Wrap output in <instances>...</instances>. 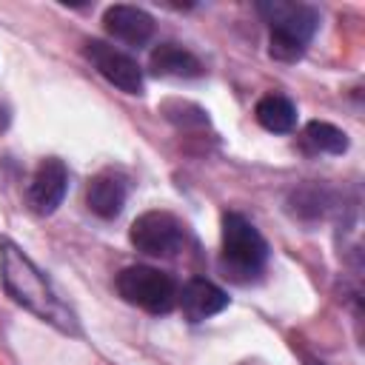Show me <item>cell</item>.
<instances>
[{"label":"cell","instance_id":"obj_1","mask_svg":"<svg viewBox=\"0 0 365 365\" xmlns=\"http://www.w3.org/2000/svg\"><path fill=\"white\" fill-rule=\"evenodd\" d=\"M0 282H3L6 294L17 305L31 311L37 319L48 322L51 328H57V331H63L68 336L80 334L74 311L57 297V291L51 288L46 274L14 242H3L0 245Z\"/></svg>","mask_w":365,"mask_h":365},{"label":"cell","instance_id":"obj_2","mask_svg":"<svg viewBox=\"0 0 365 365\" xmlns=\"http://www.w3.org/2000/svg\"><path fill=\"white\" fill-rule=\"evenodd\" d=\"M257 11L268 23V51L274 60L294 63L305 54L317 26H319V11L308 3H294V0H268L259 3Z\"/></svg>","mask_w":365,"mask_h":365},{"label":"cell","instance_id":"obj_3","mask_svg":"<svg viewBox=\"0 0 365 365\" xmlns=\"http://www.w3.org/2000/svg\"><path fill=\"white\" fill-rule=\"evenodd\" d=\"M268 242L242 214H222V271L231 279H251L265 268Z\"/></svg>","mask_w":365,"mask_h":365},{"label":"cell","instance_id":"obj_4","mask_svg":"<svg viewBox=\"0 0 365 365\" xmlns=\"http://www.w3.org/2000/svg\"><path fill=\"white\" fill-rule=\"evenodd\" d=\"M114 288L128 305H137L148 314H168L177 305V294H180L177 282L165 271L151 265L123 268L114 279Z\"/></svg>","mask_w":365,"mask_h":365},{"label":"cell","instance_id":"obj_5","mask_svg":"<svg viewBox=\"0 0 365 365\" xmlns=\"http://www.w3.org/2000/svg\"><path fill=\"white\" fill-rule=\"evenodd\" d=\"M128 240L148 257H174L185 245V225L168 211H145L131 222Z\"/></svg>","mask_w":365,"mask_h":365},{"label":"cell","instance_id":"obj_6","mask_svg":"<svg viewBox=\"0 0 365 365\" xmlns=\"http://www.w3.org/2000/svg\"><path fill=\"white\" fill-rule=\"evenodd\" d=\"M86 57L120 91H125V94H143V71H140L137 60L128 57L125 51H120L117 46H108L103 40H88L86 43Z\"/></svg>","mask_w":365,"mask_h":365},{"label":"cell","instance_id":"obj_7","mask_svg":"<svg viewBox=\"0 0 365 365\" xmlns=\"http://www.w3.org/2000/svg\"><path fill=\"white\" fill-rule=\"evenodd\" d=\"M66 191H68V168L63 165V160L48 157L31 174V182L26 188V200H29V208L34 214L46 217V214L57 211V205L63 202Z\"/></svg>","mask_w":365,"mask_h":365},{"label":"cell","instance_id":"obj_8","mask_svg":"<svg viewBox=\"0 0 365 365\" xmlns=\"http://www.w3.org/2000/svg\"><path fill=\"white\" fill-rule=\"evenodd\" d=\"M103 26L114 40L128 43V46H145L154 37V17L148 11H143L137 6H125V3L108 6L103 14Z\"/></svg>","mask_w":365,"mask_h":365},{"label":"cell","instance_id":"obj_9","mask_svg":"<svg viewBox=\"0 0 365 365\" xmlns=\"http://www.w3.org/2000/svg\"><path fill=\"white\" fill-rule=\"evenodd\" d=\"M128 197V180L117 171H100L86 188V205L103 220H114Z\"/></svg>","mask_w":365,"mask_h":365},{"label":"cell","instance_id":"obj_10","mask_svg":"<svg viewBox=\"0 0 365 365\" xmlns=\"http://www.w3.org/2000/svg\"><path fill=\"white\" fill-rule=\"evenodd\" d=\"M177 302H180V308H182L188 322H202V319L220 314L228 305V297L214 282L197 277V279H188L182 285V291L177 294Z\"/></svg>","mask_w":365,"mask_h":365},{"label":"cell","instance_id":"obj_11","mask_svg":"<svg viewBox=\"0 0 365 365\" xmlns=\"http://www.w3.org/2000/svg\"><path fill=\"white\" fill-rule=\"evenodd\" d=\"M151 71L160 77H180V80H191L202 74V63L182 46L177 43H160L151 51Z\"/></svg>","mask_w":365,"mask_h":365},{"label":"cell","instance_id":"obj_12","mask_svg":"<svg viewBox=\"0 0 365 365\" xmlns=\"http://www.w3.org/2000/svg\"><path fill=\"white\" fill-rule=\"evenodd\" d=\"M254 114H257V123L274 134H288L297 125V106L282 94H265L257 103Z\"/></svg>","mask_w":365,"mask_h":365},{"label":"cell","instance_id":"obj_13","mask_svg":"<svg viewBox=\"0 0 365 365\" xmlns=\"http://www.w3.org/2000/svg\"><path fill=\"white\" fill-rule=\"evenodd\" d=\"M302 140L308 148H314L319 154H342L348 148V134L322 120H311L302 131Z\"/></svg>","mask_w":365,"mask_h":365},{"label":"cell","instance_id":"obj_14","mask_svg":"<svg viewBox=\"0 0 365 365\" xmlns=\"http://www.w3.org/2000/svg\"><path fill=\"white\" fill-rule=\"evenodd\" d=\"M9 125V114H6V108H3V103H0V131Z\"/></svg>","mask_w":365,"mask_h":365}]
</instances>
